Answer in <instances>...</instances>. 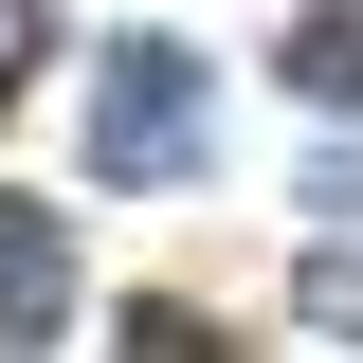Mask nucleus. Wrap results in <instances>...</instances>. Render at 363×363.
<instances>
[{
	"mask_svg": "<svg viewBox=\"0 0 363 363\" xmlns=\"http://www.w3.org/2000/svg\"><path fill=\"white\" fill-rule=\"evenodd\" d=\"M182 164H200V55H182V37H109L91 182H182Z\"/></svg>",
	"mask_w": 363,
	"mask_h": 363,
	"instance_id": "obj_1",
	"label": "nucleus"
},
{
	"mask_svg": "<svg viewBox=\"0 0 363 363\" xmlns=\"http://www.w3.org/2000/svg\"><path fill=\"white\" fill-rule=\"evenodd\" d=\"M55 309H73V236L55 200H0V345H55Z\"/></svg>",
	"mask_w": 363,
	"mask_h": 363,
	"instance_id": "obj_2",
	"label": "nucleus"
},
{
	"mask_svg": "<svg viewBox=\"0 0 363 363\" xmlns=\"http://www.w3.org/2000/svg\"><path fill=\"white\" fill-rule=\"evenodd\" d=\"M272 73H291V109H363V0H291Z\"/></svg>",
	"mask_w": 363,
	"mask_h": 363,
	"instance_id": "obj_3",
	"label": "nucleus"
},
{
	"mask_svg": "<svg viewBox=\"0 0 363 363\" xmlns=\"http://www.w3.org/2000/svg\"><path fill=\"white\" fill-rule=\"evenodd\" d=\"M55 73V0H0V128H18V91Z\"/></svg>",
	"mask_w": 363,
	"mask_h": 363,
	"instance_id": "obj_4",
	"label": "nucleus"
},
{
	"mask_svg": "<svg viewBox=\"0 0 363 363\" xmlns=\"http://www.w3.org/2000/svg\"><path fill=\"white\" fill-rule=\"evenodd\" d=\"M109 345H128V363H218V327H200V309H109Z\"/></svg>",
	"mask_w": 363,
	"mask_h": 363,
	"instance_id": "obj_5",
	"label": "nucleus"
},
{
	"mask_svg": "<svg viewBox=\"0 0 363 363\" xmlns=\"http://www.w3.org/2000/svg\"><path fill=\"white\" fill-rule=\"evenodd\" d=\"M309 309H327V345H363V272H327V291H309Z\"/></svg>",
	"mask_w": 363,
	"mask_h": 363,
	"instance_id": "obj_6",
	"label": "nucleus"
}]
</instances>
